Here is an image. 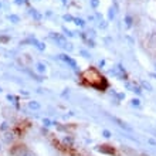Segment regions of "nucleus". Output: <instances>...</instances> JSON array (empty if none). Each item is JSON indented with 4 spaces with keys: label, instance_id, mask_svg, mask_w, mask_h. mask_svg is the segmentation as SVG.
Wrapping results in <instances>:
<instances>
[{
    "label": "nucleus",
    "instance_id": "423d86ee",
    "mask_svg": "<svg viewBox=\"0 0 156 156\" xmlns=\"http://www.w3.org/2000/svg\"><path fill=\"white\" fill-rule=\"evenodd\" d=\"M30 14H31V16H33L34 19H36V20H41V17H43V16L40 14V13H38L37 10H36V9H33V7L30 9Z\"/></svg>",
    "mask_w": 156,
    "mask_h": 156
},
{
    "label": "nucleus",
    "instance_id": "20e7f679",
    "mask_svg": "<svg viewBox=\"0 0 156 156\" xmlns=\"http://www.w3.org/2000/svg\"><path fill=\"white\" fill-rule=\"evenodd\" d=\"M3 139L7 142V144H12L13 139H14V133H13L12 131H6L3 135Z\"/></svg>",
    "mask_w": 156,
    "mask_h": 156
},
{
    "label": "nucleus",
    "instance_id": "aec40b11",
    "mask_svg": "<svg viewBox=\"0 0 156 156\" xmlns=\"http://www.w3.org/2000/svg\"><path fill=\"white\" fill-rule=\"evenodd\" d=\"M102 135H104V138H111L112 133L109 131H107V129H105V131H102Z\"/></svg>",
    "mask_w": 156,
    "mask_h": 156
},
{
    "label": "nucleus",
    "instance_id": "dca6fc26",
    "mask_svg": "<svg viewBox=\"0 0 156 156\" xmlns=\"http://www.w3.org/2000/svg\"><path fill=\"white\" fill-rule=\"evenodd\" d=\"M62 140H64V144L66 145H70V146L73 145V138H70V136H66Z\"/></svg>",
    "mask_w": 156,
    "mask_h": 156
},
{
    "label": "nucleus",
    "instance_id": "6e6552de",
    "mask_svg": "<svg viewBox=\"0 0 156 156\" xmlns=\"http://www.w3.org/2000/svg\"><path fill=\"white\" fill-rule=\"evenodd\" d=\"M7 20L12 21V23H19V21H20V17L17 16V14H10V16H7Z\"/></svg>",
    "mask_w": 156,
    "mask_h": 156
},
{
    "label": "nucleus",
    "instance_id": "393cba45",
    "mask_svg": "<svg viewBox=\"0 0 156 156\" xmlns=\"http://www.w3.org/2000/svg\"><path fill=\"white\" fill-rule=\"evenodd\" d=\"M14 2H16V4H20V6H21V4H24L27 0H14Z\"/></svg>",
    "mask_w": 156,
    "mask_h": 156
},
{
    "label": "nucleus",
    "instance_id": "412c9836",
    "mask_svg": "<svg viewBox=\"0 0 156 156\" xmlns=\"http://www.w3.org/2000/svg\"><path fill=\"white\" fill-rule=\"evenodd\" d=\"M98 4H99V0H91V6H92L94 9L98 7Z\"/></svg>",
    "mask_w": 156,
    "mask_h": 156
},
{
    "label": "nucleus",
    "instance_id": "7c9ffc66",
    "mask_svg": "<svg viewBox=\"0 0 156 156\" xmlns=\"http://www.w3.org/2000/svg\"><path fill=\"white\" fill-rule=\"evenodd\" d=\"M0 152H2V144H0Z\"/></svg>",
    "mask_w": 156,
    "mask_h": 156
},
{
    "label": "nucleus",
    "instance_id": "9b49d317",
    "mask_svg": "<svg viewBox=\"0 0 156 156\" xmlns=\"http://www.w3.org/2000/svg\"><path fill=\"white\" fill-rule=\"evenodd\" d=\"M132 21H133V19H132L131 16H125V26H126L128 29L132 27Z\"/></svg>",
    "mask_w": 156,
    "mask_h": 156
},
{
    "label": "nucleus",
    "instance_id": "2eb2a0df",
    "mask_svg": "<svg viewBox=\"0 0 156 156\" xmlns=\"http://www.w3.org/2000/svg\"><path fill=\"white\" fill-rule=\"evenodd\" d=\"M114 17H115V9L111 7V9H109V12H108V19H109V20H112Z\"/></svg>",
    "mask_w": 156,
    "mask_h": 156
},
{
    "label": "nucleus",
    "instance_id": "c85d7f7f",
    "mask_svg": "<svg viewBox=\"0 0 156 156\" xmlns=\"http://www.w3.org/2000/svg\"><path fill=\"white\" fill-rule=\"evenodd\" d=\"M20 156H33V155H31V153H29V152H24V153H21Z\"/></svg>",
    "mask_w": 156,
    "mask_h": 156
},
{
    "label": "nucleus",
    "instance_id": "6ab92c4d",
    "mask_svg": "<svg viewBox=\"0 0 156 156\" xmlns=\"http://www.w3.org/2000/svg\"><path fill=\"white\" fill-rule=\"evenodd\" d=\"M64 33H66L67 36H68V37H74V36H75V34L73 33L71 30H68V29H64Z\"/></svg>",
    "mask_w": 156,
    "mask_h": 156
},
{
    "label": "nucleus",
    "instance_id": "cd10ccee",
    "mask_svg": "<svg viewBox=\"0 0 156 156\" xmlns=\"http://www.w3.org/2000/svg\"><path fill=\"white\" fill-rule=\"evenodd\" d=\"M81 54H82V55H84V57H85V58H90V57H91L90 54H87L85 51H81Z\"/></svg>",
    "mask_w": 156,
    "mask_h": 156
},
{
    "label": "nucleus",
    "instance_id": "4468645a",
    "mask_svg": "<svg viewBox=\"0 0 156 156\" xmlns=\"http://www.w3.org/2000/svg\"><path fill=\"white\" fill-rule=\"evenodd\" d=\"M131 105H132V107H139V105H140L139 98H132L131 99Z\"/></svg>",
    "mask_w": 156,
    "mask_h": 156
},
{
    "label": "nucleus",
    "instance_id": "7ed1b4c3",
    "mask_svg": "<svg viewBox=\"0 0 156 156\" xmlns=\"http://www.w3.org/2000/svg\"><path fill=\"white\" fill-rule=\"evenodd\" d=\"M58 58H60L61 61H64L66 64H68V66H70L71 68H73V70H75V71L78 70L77 62H75L74 60H73V58L70 57V55H67V54H60V55H58Z\"/></svg>",
    "mask_w": 156,
    "mask_h": 156
},
{
    "label": "nucleus",
    "instance_id": "39448f33",
    "mask_svg": "<svg viewBox=\"0 0 156 156\" xmlns=\"http://www.w3.org/2000/svg\"><path fill=\"white\" fill-rule=\"evenodd\" d=\"M98 151L99 152H104V153H114V149H109V146H108V145H101V146H99L98 148Z\"/></svg>",
    "mask_w": 156,
    "mask_h": 156
},
{
    "label": "nucleus",
    "instance_id": "a211bd4d",
    "mask_svg": "<svg viewBox=\"0 0 156 156\" xmlns=\"http://www.w3.org/2000/svg\"><path fill=\"white\" fill-rule=\"evenodd\" d=\"M132 91H135L136 94L138 95H140L142 94V88H140V87H136V85H133V88H132Z\"/></svg>",
    "mask_w": 156,
    "mask_h": 156
},
{
    "label": "nucleus",
    "instance_id": "bb28decb",
    "mask_svg": "<svg viewBox=\"0 0 156 156\" xmlns=\"http://www.w3.org/2000/svg\"><path fill=\"white\" fill-rule=\"evenodd\" d=\"M10 38L9 37H0V41H3V43H6V41H9Z\"/></svg>",
    "mask_w": 156,
    "mask_h": 156
},
{
    "label": "nucleus",
    "instance_id": "ddd939ff",
    "mask_svg": "<svg viewBox=\"0 0 156 156\" xmlns=\"http://www.w3.org/2000/svg\"><path fill=\"white\" fill-rule=\"evenodd\" d=\"M36 70H37L38 73H45V66L43 64V62H37V66H36Z\"/></svg>",
    "mask_w": 156,
    "mask_h": 156
},
{
    "label": "nucleus",
    "instance_id": "4be33fe9",
    "mask_svg": "<svg viewBox=\"0 0 156 156\" xmlns=\"http://www.w3.org/2000/svg\"><path fill=\"white\" fill-rule=\"evenodd\" d=\"M43 123H44L45 126H50V125H53V122H51V121H50V119H43Z\"/></svg>",
    "mask_w": 156,
    "mask_h": 156
},
{
    "label": "nucleus",
    "instance_id": "1a4fd4ad",
    "mask_svg": "<svg viewBox=\"0 0 156 156\" xmlns=\"http://www.w3.org/2000/svg\"><path fill=\"white\" fill-rule=\"evenodd\" d=\"M140 85H142V88H145L146 91H153L152 85H151L148 81H142V82H140Z\"/></svg>",
    "mask_w": 156,
    "mask_h": 156
},
{
    "label": "nucleus",
    "instance_id": "a878e982",
    "mask_svg": "<svg viewBox=\"0 0 156 156\" xmlns=\"http://www.w3.org/2000/svg\"><path fill=\"white\" fill-rule=\"evenodd\" d=\"M0 128H2V129H7V128H9L7 122H3V125H2V126H0Z\"/></svg>",
    "mask_w": 156,
    "mask_h": 156
},
{
    "label": "nucleus",
    "instance_id": "f257e3e1",
    "mask_svg": "<svg viewBox=\"0 0 156 156\" xmlns=\"http://www.w3.org/2000/svg\"><path fill=\"white\" fill-rule=\"evenodd\" d=\"M82 78H84V81H85L88 85L99 88V90L102 88V87H101V82H102V84H107L105 78L99 74L95 68H90V70L84 71V73H82Z\"/></svg>",
    "mask_w": 156,
    "mask_h": 156
},
{
    "label": "nucleus",
    "instance_id": "0eeeda50",
    "mask_svg": "<svg viewBox=\"0 0 156 156\" xmlns=\"http://www.w3.org/2000/svg\"><path fill=\"white\" fill-rule=\"evenodd\" d=\"M114 121H115V122H118V125H119V126H122L123 129H126V131H131V126H129V125H126V123H125V122H122L121 119H118V118H114Z\"/></svg>",
    "mask_w": 156,
    "mask_h": 156
},
{
    "label": "nucleus",
    "instance_id": "b1692460",
    "mask_svg": "<svg viewBox=\"0 0 156 156\" xmlns=\"http://www.w3.org/2000/svg\"><path fill=\"white\" fill-rule=\"evenodd\" d=\"M98 26H99V29H105V27H107V21H104V20H102Z\"/></svg>",
    "mask_w": 156,
    "mask_h": 156
},
{
    "label": "nucleus",
    "instance_id": "5701e85b",
    "mask_svg": "<svg viewBox=\"0 0 156 156\" xmlns=\"http://www.w3.org/2000/svg\"><path fill=\"white\" fill-rule=\"evenodd\" d=\"M7 99L10 101V102H13V104H16V98L13 97V95H7Z\"/></svg>",
    "mask_w": 156,
    "mask_h": 156
},
{
    "label": "nucleus",
    "instance_id": "f3484780",
    "mask_svg": "<svg viewBox=\"0 0 156 156\" xmlns=\"http://www.w3.org/2000/svg\"><path fill=\"white\" fill-rule=\"evenodd\" d=\"M62 19H64V21H73V23H74V17L70 16V14H64Z\"/></svg>",
    "mask_w": 156,
    "mask_h": 156
},
{
    "label": "nucleus",
    "instance_id": "f8f14e48",
    "mask_svg": "<svg viewBox=\"0 0 156 156\" xmlns=\"http://www.w3.org/2000/svg\"><path fill=\"white\" fill-rule=\"evenodd\" d=\"M74 23L80 27H85V21L82 20V19H78V17H74Z\"/></svg>",
    "mask_w": 156,
    "mask_h": 156
},
{
    "label": "nucleus",
    "instance_id": "f03ea898",
    "mask_svg": "<svg viewBox=\"0 0 156 156\" xmlns=\"http://www.w3.org/2000/svg\"><path fill=\"white\" fill-rule=\"evenodd\" d=\"M50 37L53 38V40L55 41L60 47H64V48H66L67 44H68V43H67V40H66V37H64V36H61V34H58V33H50Z\"/></svg>",
    "mask_w": 156,
    "mask_h": 156
},
{
    "label": "nucleus",
    "instance_id": "c756f323",
    "mask_svg": "<svg viewBox=\"0 0 156 156\" xmlns=\"http://www.w3.org/2000/svg\"><path fill=\"white\" fill-rule=\"evenodd\" d=\"M149 144H151V145H156V140L155 139H149Z\"/></svg>",
    "mask_w": 156,
    "mask_h": 156
},
{
    "label": "nucleus",
    "instance_id": "9d476101",
    "mask_svg": "<svg viewBox=\"0 0 156 156\" xmlns=\"http://www.w3.org/2000/svg\"><path fill=\"white\" fill-rule=\"evenodd\" d=\"M29 108H31V109H40V104H38L37 101H30Z\"/></svg>",
    "mask_w": 156,
    "mask_h": 156
},
{
    "label": "nucleus",
    "instance_id": "2f4dec72",
    "mask_svg": "<svg viewBox=\"0 0 156 156\" xmlns=\"http://www.w3.org/2000/svg\"><path fill=\"white\" fill-rule=\"evenodd\" d=\"M0 7H2V3H0Z\"/></svg>",
    "mask_w": 156,
    "mask_h": 156
}]
</instances>
